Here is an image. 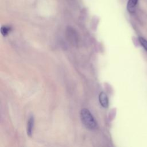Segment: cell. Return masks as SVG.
I'll use <instances>...</instances> for the list:
<instances>
[{"label":"cell","mask_w":147,"mask_h":147,"mask_svg":"<svg viewBox=\"0 0 147 147\" xmlns=\"http://www.w3.org/2000/svg\"><path fill=\"white\" fill-rule=\"evenodd\" d=\"M80 118L84 126L88 129H94L96 126V122L90 111L86 108H83L80 111Z\"/></svg>","instance_id":"6da1fadb"},{"label":"cell","mask_w":147,"mask_h":147,"mask_svg":"<svg viewBox=\"0 0 147 147\" xmlns=\"http://www.w3.org/2000/svg\"><path fill=\"white\" fill-rule=\"evenodd\" d=\"M99 101L101 106L105 108H107L109 106V99L107 95L102 92L99 94Z\"/></svg>","instance_id":"7a4b0ae2"},{"label":"cell","mask_w":147,"mask_h":147,"mask_svg":"<svg viewBox=\"0 0 147 147\" xmlns=\"http://www.w3.org/2000/svg\"><path fill=\"white\" fill-rule=\"evenodd\" d=\"M34 117L33 116H30L29 118L28 119V122H27V128H26V133L28 136L30 137L32 134L33 131V128L34 126Z\"/></svg>","instance_id":"3957f363"},{"label":"cell","mask_w":147,"mask_h":147,"mask_svg":"<svg viewBox=\"0 0 147 147\" xmlns=\"http://www.w3.org/2000/svg\"><path fill=\"white\" fill-rule=\"evenodd\" d=\"M138 0H129L127 5V10L132 13L135 11Z\"/></svg>","instance_id":"277c9868"},{"label":"cell","mask_w":147,"mask_h":147,"mask_svg":"<svg viewBox=\"0 0 147 147\" xmlns=\"http://www.w3.org/2000/svg\"><path fill=\"white\" fill-rule=\"evenodd\" d=\"M10 31V28L7 26H2L1 28V32L4 36H7Z\"/></svg>","instance_id":"5b68a950"},{"label":"cell","mask_w":147,"mask_h":147,"mask_svg":"<svg viewBox=\"0 0 147 147\" xmlns=\"http://www.w3.org/2000/svg\"><path fill=\"white\" fill-rule=\"evenodd\" d=\"M138 40H139V41H140L141 45L147 51V40L141 37H139Z\"/></svg>","instance_id":"8992f818"}]
</instances>
